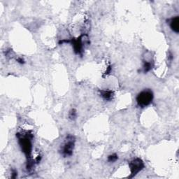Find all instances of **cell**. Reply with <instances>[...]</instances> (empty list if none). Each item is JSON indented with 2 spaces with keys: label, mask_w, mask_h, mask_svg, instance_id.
I'll use <instances>...</instances> for the list:
<instances>
[{
  "label": "cell",
  "mask_w": 179,
  "mask_h": 179,
  "mask_svg": "<svg viewBox=\"0 0 179 179\" xmlns=\"http://www.w3.org/2000/svg\"><path fill=\"white\" fill-rule=\"evenodd\" d=\"M16 136L18 139V142L22 151L24 152L27 159L30 160L32 150V139L33 138V135L27 132L25 134L17 133Z\"/></svg>",
  "instance_id": "obj_1"
},
{
  "label": "cell",
  "mask_w": 179,
  "mask_h": 179,
  "mask_svg": "<svg viewBox=\"0 0 179 179\" xmlns=\"http://www.w3.org/2000/svg\"><path fill=\"white\" fill-rule=\"evenodd\" d=\"M153 98V93L151 90H144L138 94L136 101L139 107L144 108L152 103Z\"/></svg>",
  "instance_id": "obj_2"
},
{
  "label": "cell",
  "mask_w": 179,
  "mask_h": 179,
  "mask_svg": "<svg viewBox=\"0 0 179 179\" xmlns=\"http://www.w3.org/2000/svg\"><path fill=\"white\" fill-rule=\"evenodd\" d=\"M75 137L71 134L67 136L66 139L61 146L60 152L63 157H70L73 155L75 147Z\"/></svg>",
  "instance_id": "obj_3"
},
{
  "label": "cell",
  "mask_w": 179,
  "mask_h": 179,
  "mask_svg": "<svg viewBox=\"0 0 179 179\" xmlns=\"http://www.w3.org/2000/svg\"><path fill=\"white\" fill-rule=\"evenodd\" d=\"M129 167H130L131 172V174L129 178H132L139 174L141 171H142L145 167V164L142 159H140V158H135V159L132 160L129 163Z\"/></svg>",
  "instance_id": "obj_4"
},
{
  "label": "cell",
  "mask_w": 179,
  "mask_h": 179,
  "mask_svg": "<svg viewBox=\"0 0 179 179\" xmlns=\"http://www.w3.org/2000/svg\"><path fill=\"white\" fill-rule=\"evenodd\" d=\"M85 38H86V36H85L84 34H83V35H81V37L77 38L76 39H72L71 41L73 48H74V51L76 54L82 55V53H83V46H84L85 43H86L85 41L88 39L87 38L86 39H84Z\"/></svg>",
  "instance_id": "obj_5"
},
{
  "label": "cell",
  "mask_w": 179,
  "mask_h": 179,
  "mask_svg": "<svg viewBox=\"0 0 179 179\" xmlns=\"http://www.w3.org/2000/svg\"><path fill=\"white\" fill-rule=\"evenodd\" d=\"M169 27L171 30L174 32L175 33L178 34L179 32V17L178 16L172 17L169 20Z\"/></svg>",
  "instance_id": "obj_6"
},
{
  "label": "cell",
  "mask_w": 179,
  "mask_h": 179,
  "mask_svg": "<svg viewBox=\"0 0 179 179\" xmlns=\"http://www.w3.org/2000/svg\"><path fill=\"white\" fill-rule=\"evenodd\" d=\"M101 96L107 101H111L113 98L114 93L112 90H102L100 91Z\"/></svg>",
  "instance_id": "obj_7"
},
{
  "label": "cell",
  "mask_w": 179,
  "mask_h": 179,
  "mask_svg": "<svg viewBox=\"0 0 179 179\" xmlns=\"http://www.w3.org/2000/svg\"><path fill=\"white\" fill-rule=\"evenodd\" d=\"M154 67V62L150 60L149 61L148 60H144L143 61V71L144 73H148Z\"/></svg>",
  "instance_id": "obj_8"
},
{
  "label": "cell",
  "mask_w": 179,
  "mask_h": 179,
  "mask_svg": "<svg viewBox=\"0 0 179 179\" xmlns=\"http://www.w3.org/2000/svg\"><path fill=\"white\" fill-rule=\"evenodd\" d=\"M118 160V155L116 153L111 154L108 156V162H115Z\"/></svg>",
  "instance_id": "obj_9"
},
{
  "label": "cell",
  "mask_w": 179,
  "mask_h": 179,
  "mask_svg": "<svg viewBox=\"0 0 179 179\" xmlns=\"http://www.w3.org/2000/svg\"><path fill=\"white\" fill-rule=\"evenodd\" d=\"M76 117H77V113H76V110L74 109V108H73V109H72L71 111H69V119L74 120L76 118Z\"/></svg>",
  "instance_id": "obj_10"
},
{
  "label": "cell",
  "mask_w": 179,
  "mask_h": 179,
  "mask_svg": "<svg viewBox=\"0 0 179 179\" xmlns=\"http://www.w3.org/2000/svg\"><path fill=\"white\" fill-rule=\"evenodd\" d=\"M17 62H18V63L21 64H24V63H25V61H24V60H23L22 58H21V57H19V58H17Z\"/></svg>",
  "instance_id": "obj_11"
},
{
  "label": "cell",
  "mask_w": 179,
  "mask_h": 179,
  "mask_svg": "<svg viewBox=\"0 0 179 179\" xmlns=\"http://www.w3.org/2000/svg\"><path fill=\"white\" fill-rule=\"evenodd\" d=\"M12 178H15L16 177H17V172L16 171V170H13V171L12 172Z\"/></svg>",
  "instance_id": "obj_12"
},
{
  "label": "cell",
  "mask_w": 179,
  "mask_h": 179,
  "mask_svg": "<svg viewBox=\"0 0 179 179\" xmlns=\"http://www.w3.org/2000/svg\"><path fill=\"white\" fill-rule=\"evenodd\" d=\"M168 59L170 61H172V60H173V55H172V52H170V53H169V56H168Z\"/></svg>",
  "instance_id": "obj_13"
}]
</instances>
